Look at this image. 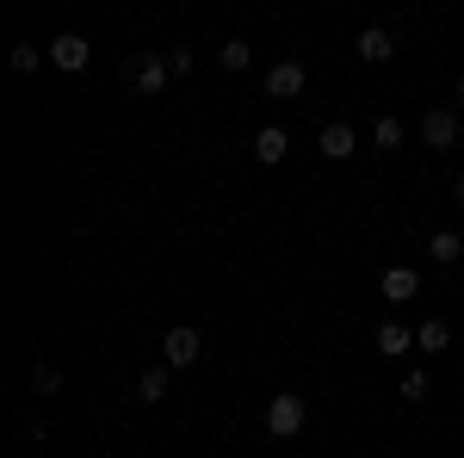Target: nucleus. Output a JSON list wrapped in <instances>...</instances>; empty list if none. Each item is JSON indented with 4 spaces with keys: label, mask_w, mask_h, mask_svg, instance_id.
I'll list each match as a JSON object with an SVG mask.
<instances>
[{
    "label": "nucleus",
    "mask_w": 464,
    "mask_h": 458,
    "mask_svg": "<svg viewBox=\"0 0 464 458\" xmlns=\"http://www.w3.org/2000/svg\"><path fill=\"white\" fill-rule=\"evenodd\" d=\"M322 155H328V161H347V155H353V124H347V118L322 124Z\"/></svg>",
    "instance_id": "1a4fd4ad"
},
{
    "label": "nucleus",
    "mask_w": 464,
    "mask_h": 458,
    "mask_svg": "<svg viewBox=\"0 0 464 458\" xmlns=\"http://www.w3.org/2000/svg\"><path fill=\"white\" fill-rule=\"evenodd\" d=\"M446 341H452V328H446V322L433 317V322H421V328H415V347L421 353H446Z\"/></svg>",
    "instance_id": "4468645a"
},
{
    "label": "nucleus",
    "mask_w": 464,
    "mask_h": 458,
    "mask_svg": "<svg viewBox=\"0 0 464 458\" xmlns=\"http://www.w3.org/2000/svg\"><path fill=\"white\" fill-rule=\"evenodd\" d=\"M87 56H93V50H87V37H81V32H63L56 44H50V63H56V69H69V74L87 69Z\"/></svg>",
    "instance_id": "7ed1b4c3"
},
{
    "label": "nucleus",
    "mask_w": 464,
    "mask_h": 458,
    "mask_svg": "<svg viewBox=\"0 0 464 458\" xmlns=\"http://www.w3.org/2000/svg\"><path fill=\"white\" fill-rule=\"evenodd\" d=\"M459 106H464V74H459Z\"/></svg>",
    "instance_id": "412c9836"
},
{
    "label": "nucleus",
    "mask_w": 464,
    "mask_h": 458,
    "mask_svg": "<svg viewBox=\"0 0 464 458\" xmlns=\"http://www.w3.org/2000/svg\"><path fill=\"white\" fill-rule=\"evenodd\" d=\"M304 422H310V403L304 396H273L266 403V434H279V440H291V434H304Z\"/></svg>",
    "instance_id": "f257e3e1"
},
{
    "label": "nucleus",
    "mask_w": 464,
    "mask_h": 458,
    "mask_svg": "<svg viewBox=\"0 0 464 458\" xmlns=\"http://www.w3.org/2000/svg\"><path fill=\"white\" fill-rule=\"evenodd\" d=\"M421 137H428V149H452L459 142V112H428L421 118Z\"/></svg>",
    "instance_id": "0eeeda50"
},
{
    "label": "nucleus",
    "mask_w": 464,
    "mask_h": 458,
    "mask_svg": "<svg viewBox=\"0 0 464 458\" xmlns=\"http://www.w3.org/2000/svg\"><path fill=\"white\" fill-rule=\"evenodd\" d=\"M415 291H421V273H415V267H391V273H384V297H391V304H409Z\"/></svg>",
    "instance_id": "9d476101"
},
{
    "label": "nucleus",
    "mask_w": 464,
    "mask_h": 458,
    "mask_svg": "<svg viewBox=\"0 0 464 458\" xmlns=\"http://www.w3.org/2000/svg\"><path fill=\"white\" fill-rule=\"evenodd\" d=\"M378 149H402V118H391V112L378 118Z\"/></svg>",
    "instance_id": "f3484780"
},
{
    "label": "nucleus",
    "mask_w": 464,
    "mask_h": 458,
    "mask_svg": "<svg viewBox=\"0 0 464 458\" xmlns=\"http://www.w3.org/2000/svg\"><path fill=\"white\" fill-rule=\"evenodd\" d=\"M254 63V50L248 44H242V37H229V44H223V50H217V69H229V74H242Z\"/></svg>",
    "instance_id": "2eb2a0df"
},
{
    "label": "nucleus",
    "mask_w": 464,
    "mask_h": 458,
    "mask_svg": "<svg viewBox=\"0 0 464 458\" xmlns=\"http://www.w3.org/2000/svg\"><path fill=\"white\" fill-rule=\"evenodd\" d=\"M168 74H192V50H174L168 56Z\"/></svg>",
    "instance_id": "aec40b11"
},
{
    "label": "nucleus",
    "mask_w": 464,
    "mask_h": 458,
    "mask_svg": "<svg viewBox=\"0 0 464 458\" xmlns=\"http://www.w3.org/2000/svg\"><path fill=\"white\" fill-rule=\"evenodd\" d=\"M433 260H440V267H452V260H459V254H464V236H459V229H433Z\"/></svg>",
    "instance_id": "ddd939ff"
},
{
    "label": "nucleus",
    "mask_w": 464,
    "mask_h": 458,
    "mask_svg": "<svg viewBox=\"0 0 464 458\" xmlns=\"http://www.w3.org/2000/svg\"><path fill=\"white\" fill-rule=\"evenodd\" d=\"M6 63H13L19 74H32L37 69V50H32V44H13V56H6Z\"/></svg>",
    "instance_id": "a211bd4d"
},
{
    "label": "nucleus",
    "mask_w": 464,
    "mask_h": 458,
    "mask_svg": "<svg viewBox=\"0 0 464 458\" xmlns=\"http://www.w3.org/2000/svg\"><path fill=\"white\" fill-rule=\"evenodd\" d=\"M124 74H130L137 93H161V87H168V63H155V56H130Z\"/></svg>",
    "instance_id": "20e7f679"
},
{
    "label": "nucleus",
    "mask_w": 464,
    "mask_h": 458,
    "mask_svg": "<svg viewBox=\"0 0 464 458\" xmlns=\"http://www.w3.org/2000/svg\"><path fill=\"white\" fill-rule=\"evenodd\" d=\"M285 149H291V137L279 131V124L254 131V161H260V168H279V161H285Z\"/></svg>",
    "instance_id": "423d86ee"
},
{
    "label": "nucleus",
    "mask_w": 464,
    "mask_h": 458,
    "mask_svg": "<svg viewBox=\"0 0 464 458\" xmlns=\"http://www.w3.org/2000/svg\"><path fill=\"white\" fill-rule=\"evenodd\" d=\"M205 353V341H198V328H168V341H161V365L168 372H179V365H192Z\"/></svg>",
    "instance_id": "f03ea898"
},
{
    "label": "nucleus",
    "mask_w": 464,
    "mask_h": 458,
    "mask_svg": "<svg viewBox=\"0 0 464 458\" xmlns=\"http://www.w3.org/2000/svg\"><path fill=\"white\" fill-rule=\"evenodd\" d=\"M378 347H384V359H402V353L415 347V335H409L402 322H384V328H378Z\"/></svg>",
    "instance_id": "9b49d317"
},
{
    "label": "nucleus",
    "mask_w": 464,
    "mask_h": 458,
    "mask_svg": "<svg viewBox=\"0 0 464 458\" xmlns=\"http://www.w3.org/2000/svg\"><path fill=\"white\" fill-rule=\"evenodd\" d=\"M353 50H359V63H391V56H396V44H391V32H384V25H365Z\"/></svg>",
    "instance_id": "6e6552de"
},
{
    "label": "nucleus",
    "mask_w": 464,
    "mask_h": 458,
    "mask_svg": "<svg viewBox=\"0 0 464 458\" xmlns=\"http://www.w3.org/2000/svg\"><path fill=\"white\" fill-rule=\"evenodd\" d=\"M402 396L421 403V396H428V372H409V378H402Z\"/></svg>",
    "instance_id": "6ab92c4d"
},
{
    "label": "nucleus",
    "mask_w": 464,
    "mask_h": 458,
    "mask_svg": "<svg viewBox=\"0 0 464 458\" xmlns=\"http://www.w3.org/2000/svg\"><path fill=\"white\" fill-rule=\"evenodd\" d=\"M32 390H37V396H56V390H63V372H56L50 359H37V365H32Z\"/></svg>",
    "instance_id": "dca6fc26"
},
{
    "label": "nucleus",
    "mask_w": 464,
    "mask_h": 458,
    "mask_svg": "<svg viewBox=\"0 0 464 458\" xmlns=\"http://www.w3.org/2000/svg\"><path fill=\"white\" fill-rule=\"evenodd\" d=\"M304 81H310L304 63H273V69H266V93H273V100H291V93H304Z\"/></svg>",
    "instance_id": "39448f33"
},
{
    "label": "nucleus",
    "mask_w": 464,
    "mask_h": 458,
    "mask_svg": "<svg viewBox=\"0 0 464 458\" xmlns=\"http://www.w3.org/2000/svg\"><path fill=\"white\" fill-rule=\"evenodd\" d=\"M168 396V365H149V372H137V403H161Z\"/></svg>",
    "instance_id": "f8f14e48"
},
{
    "label": "nucleus",
    "mask_w": 464,
    "mask_h": 458,
    "mask_svg": "<svg viewBox=\"0 0 464 458\" xmlns=\"http://www.w3.org/2000/svg\"><path fill=\"white\" fill-rule=\"evenodd\" d=\"M459 205H464V174H459Z\"/></svg>",
    "instance_id": "4be33fe9"
}]
</instances>
